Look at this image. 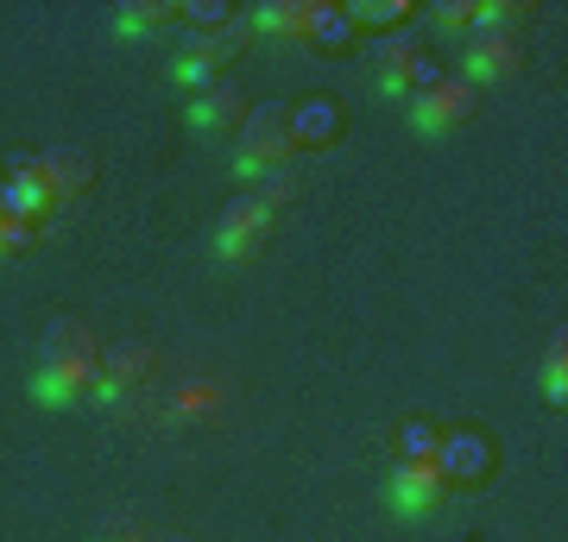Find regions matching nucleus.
<instances>
[{"mask_svg":"<svg viewBox=\"0 0 568 542\" xmlns=\"http://www.w3.org/2000/svg\"><path fill=\"white\" fill-rule=\"evenodd\" d=\"M209 403H215V391H209V385H183L178 410H209Z\"/></svg>","mask_w":568,"mask_h":542,"instance_id":"nucleus-26","label":"nucleus"},{"mask_svg":"<svg viewBox=\"0 0 568 542\" xmlns=\"http://www.w3.org/2000/svg\"><path fill=\"white\" fill-rule=\"evenodd\" d=\"M32 246H39V227L0 215V259H20V253H32Z\"/></svg>","mask_w":568,"mask_h":542,"instance_id":"nucleus-24","label":"nucleus"},{"mask_svg":"<svg viewBox=\"0 0 568 542\" xmlns=\"http://www.w3.org/2000/svg\"><path fill=\"white\" fill-rule=\"evenodd\" d=\"M246 44H253V20L246 13H234V20L222 25V32H203V39H190L183 44V58H178V82H190V89H222V63L227 58H241Z\"/></svg>","mask_w":568,"mask_h":542,"instance_id":"nucleus-2","label":"nucleus"},{"mask_svg":"<svg viewBox=\"0 0 568 542\" xmlns=\"http://www.w3.org/2000/svg\"><path fill=\"white\" fill-rule=\"evenodd\" d=\"M241 121H246V95L227 89V82L190 101V126H203V133H241Z\"/></svg>","mask_w":568,"mask_h":542,"instance_id":"nucleus-14","label":"nucleus"},{"mask_svg":"<svg viewBox=\"0 0 568 542\" xmlns=\"http://www.w3.org/2000/svg\"><path fill=\"white\" fill-rule=\"evenodd\" d=\"M39 177H44V190H51V196H89V190H95V152H89V145H44L39 152Z\"/></svg>","mask_w":568,"mask_h":542,"instance_id":"nucleus-9","label":"nucleus"},{"mask_svg":"<svg viewBox=\"0 0 568 542\" xmlns=\"http://www.w3.org/2000/svg\"><path fill=\"white\" fill-rule=\"evenodd\" d=\"M291 140L310 145V152H328V145L342 140V108H335V101H304V108H291Z\"/></svg>","mask_w":568,"mask_h":542,"instance_id":"nucleus-15","label":"nucleus"},{"mask_svg":"<svg viewBox=\"0 0 568 542\" xmlns=\"http://www.w3.org/2000/svg\"><path fill=\"white\" fill-rule=\"evenodd\" d=\"M474 108H480V89L467 76H443L436 89L410 95V121H417V133H448V126L474 121Z\"/></svg>","mask_w":568,"mask_h":542,"instance_id":"nucleus-5","label":"nucleus"},{"mask_svg":"<svg viewBox=\"0 0 568 542\" xmlns=\"http://www.w3.org/2000/svg\"><path fill=\"white\" fill-rule=\"evenodd\" d=\"M525 39L518 32H467V70L462 76L480 89V82H506V76H518L525 70Z\"/></svg>","mask_w":568,"mask_h":542,"instance_id":"nucleus-6","label":"nucleus"},{"mask_svg":"<svg viewBox=\"0 0 568 542\" xmlns=\"http://www.w3.org/2000/svg\"><path fill=\"white\" fill-rule=\"evenodd\" d=\"M436 20H443L448 32H474V0H443V7H436Z\"/></svg>","mask_w":568,"mask_h":542,"instance_id":"nucleus-25","label":"nucleus"},{"mask_svg":"<svg viewBox=\"0 0 568 542\" xmlns=\"http://www.w3.org/2000/svg\"><path fill=\"white\" fill-rule=\"evenodd\" d=\"M114 20H121V32H133V39H140V32H164V25L178 20V0H126Z\"/></svg>","mask_w":568,"mask_h":542,"instance_id":"nucleus-20","label":"nucleus"},{"mask_svg":"<svg viewBox=\"0 0 568 542\" xmlns=\"http://www.w3.org/2000/svg\"><path fill=\"white\" fill-rule=\"evenodd\" d=\"M448 492H455V485L443 480V467L436 461H398V473H392V511H405V518L436 511Z\"/></svg>","mask_w":568,"mask_h":542,"instance_id":"nucleus-10","label":"nucleus"},{"mask_svg":"<svg viewBox=\"0 0 568 542\" xmlns=\"http://www.w3.org/2000/svg\"><path fill=\"white\" fill-rule=\"evenodd\" d=\"M178 20H190L196 39H203V32H222V25L234 20V7H222V0H190V7H178Z\"/></svg>","mask_w":568,"mask_h":542,"instance_id":"nucleus-23","label":"nucleus"},{"mask_svg":"<svg viewBox=\"0 0 568 542\" xmlns=\"http://www.w3.org/2000/svg\"><path fill=\"white\" fill-rule=\"evenodd\" d=\"M51 190H44L39 171H20V177H0V208H7V222H32L39 227L44 215H51Z\"/></svg>","mask_w":568,"mask_h":542,"instance_id":"nucleus-13","label":"nucleus"},{"mask_svg":"<svg viewBox=\"0 0 568 542\" xmlns=\"http://www.w3.org/2000/svg\"><path fill=\"white\" fill-rule=\"evenodd\" d=\"M152 372H159V354H152V341H114V347H102L95 391H102V398H126V391H140Z\"/></svg>","mask_w":568,"mask_h":542,"instance_id":"nucleus-8","label":"nucleus"},{"mask_svg":"<svg viewBox=\"0 0 568 542\" xmlns=\"http://www.w3.org/2000/svg\"><path fill=\"white\" fill-rule=\"evenodd\" d=\"M544 398L556 403V410L568 403V335H556L549 354H544Z\"/></svg>","mask_w":568,"mask_h":542,"instance_id":"nucleus-22","label":"nucleus"},{"mask_svg":"<svg viewBox=\"0 0 568 542\" xmlns=\"http://www.w3.org/2000/svg\"><path fill=\"white\" fill-rule=\"evenodd\" d=\"M304 39L316 44V51H328V58L354 44V20H347L342 0H310V32H304Z\"/></svg>","mask_w":568,"mask_h":542,"instance_id":"nucleus-17","label":"nucleus"},{"mask_svg":"<svg viewBox=\"0 0 568 542\" xmlns=\"http://www.w3.org/2000/svg\"><path fill=\"white\" fill-rule=\"evenodd\" d=\"M246 20H253V39H304L310 32V0H260Z\"/></svg>","mask_w":568,"mask_h":542,"instance_id":"nucleus-16","label":"nucleus"},{"mask_svg":"<svg viewBox=\"0 0 568 542\" xmlns=\"http://www.w3.org/2000/svg\"><path fill=\"white\" fill-rule=\"evenodd\" d=\"M140 542H196V536H183V530H152V536H140Z\"/></svg>","mask_w":568,"mask_h":542,"instance_id":"nucleus-27","label":"nucleus"},{"mask_svg":"<svg viewBox=\"0 0 568 542\" xmlns=\"http://www.w3.org/2000/svg\"><path fill=\"white\" fill-rule=\"evenodd\" d=\"M95 372H102V366H39V379H32V398H39V403H58V410H70V403H82L89 391H95Z\"/></svg>","mask_w":568,"mask_h":542,"instance_id":"nucleus-12","label":"nucleus"},{"mask_svg":"<svg viewBox=\"0 0 568 542\" xmlns=\"http://www.w3.org/2000/svg\"><path fill=\"white\" fill-rule=\"evenodd\" d=\"M44 366H102V341L82 316L44 321Z\"/></svg>","mask_w":568,"mask_h":542,"instance_id":"nucleus-11","label":"nucleus"},{"mask_svg":"<svg viewBox=\"0 0 568 542\" xmlns=\"http://www.w3.org/2000/svg\"><path fill=\"white\" fill-rule=\"evenodd\" d=\"M429 461L443 467L448 485H480L493 473V442L480 436V429H443V442H436Z\"/></svg>","mask_w":568,"mask_h":542,"instance_id":"nucleus-7","label":"nucleus"},{"mask_svg":"<svg viewBox=\"0 0 568 542\" xmlns=\"http://www.w3.org/2000/svg\"><path fill=\"white\" fill-rule=\"evenodd\" d=\"M373 70H379V89L386 95H424V89L443 82L436 58H424V44L405 39V32H392V39L373 44Z\"/></svg>","mask_w":568,"mask_h":542,"instance_id":"nucleus-3","label":"nucleus"},{"mask_svg":"<svg viewBox=\"0 0 568 542\" xmlns=\"http://www.w3.org/2000/svg\"><path fill=\"white\" fill-rule=\"evenodd\" d=\"M436 442H443V422H429V417L398 422V461H429Z\"/></svg>","mask_w":568,"mask_h":542,"instance_id":"nucleus-21","label":"nucleus"},{"mask_svg":"<svg viewBox=\"0 0 568 542\" xmlns=\"http://www.w3.org/2000/svg\"><path fill=\"white\" fill-rule=\"evenodd\" d=\"M291 152H297V140H291V108H284V101H260V108L241 121L234 171L253 177V171H265V164H291Z\"/></svg>","mask_w":568,"mask_h":542,"instance_id":"nucleus-1","label":"nucleus"},{"mask_svg":"<svg viewBox=\"0 0 568 542\" xmlns=\"http://www.w3.org/2000/svg\"><path fill=\"white\" fill-rule=\"evenodd\" d=\"M265 246H272V208L253 196H234L222 208V227H215V253L227 265H253Z\"/></svg>","mask_w":568,"mask_h":542,"instance_id":"nucleus-4","label":"nucleus"},{"mask_svg":"<svg viewBox=\"0 0 568 542\" xmlns=\"http://www.w3.org/2000/svg\"><path fill=\"white\" fill-rule=\"evenodd\" d=\"M253 190H246V196L253 202H265V208H272V215H278L284 202L297 196V171H291V164H265V171H253Z\"/></svg>","mask_w":568,"mask_h":542,"instance_id":"nucleus-19","label":"nucleus"},{"mask_svg":"<svg viewBox=\"0 0 568 542\" xmlns=\"http://www.w3.org/2000/svg\"><path fill=\"white\" fill-rule=\"evenodd\" d=\"M347 7V20H354V32H361V25H373V32H405L410 25V13H417V7H410V0H342Z\"/></svg>","mask_w":568,"mask_h":542,"instance_id":"nucleus-18","label":"nucleus"}]
</instances>
